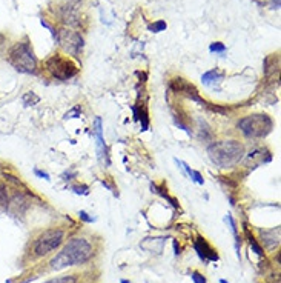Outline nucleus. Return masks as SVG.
<instances>
[{"label": "nucleus", "mask_w": 281, "mask_h": 283, "mask_svg": "<svg viewBox=\"0 0 281 283\" xmlns=\"http://www.w3.org/2000/svg\"><path fill=\"white\" fill-rule=\"evenodd\" d=\"M92 257V246L88 240L75 237L65 245L62 251L51 260V268L56 271H60L63 268L74 265H83Z\"/></svg>", "instance_id": "f257e3e1"}, {"label": "nucleus", "mask_w": 281, "mask_h": 283, "mask_svg": "<svg viewBox=\"0 0 281 283\" xmlns=\"http://www.w3.org/2000/svg\"><path fill=\"white\" fill-rule=\"evenodd\" d=\"M208 154L218 168H230L243 159L244 146L237 140L213 142L208 146Z\"/></svg>", "instance_id": "f03ea898"}, {"label": "nucleus", "mask_w": 281, "mask_h": 283, "mask_svg": "<svg viewBox=\"0 0 281 283\" xmlns=\"http://www.w3.org/2000/svg\"><path fill=\"white\" fill-rule=\"evenodd\" d=\"M8 62L15 71L23 74H36L37 71V57L28 40L17 42L11 46L8 51Z\"/></svg>", "instance_id": "7ed1b4c3"}, {"label": "nucleus", "mask_w": 281, "mask_h": 283, "mask_svg": "<svg viewBox=\"0 0 281 283\" xmlns=\"http://www.w3.org/2000/svg\"><path fill=\"white\" fill-rule=\"evenodd\" d=\"M237 126L246 137L260 139L266 137L272 131L274 122L268 114H252L238 120Z\"/></svg>", "instance_id": "20e7f679"}, {"label": "nucleus", "mask_w": 281, "mask_h": 283, "mask_svg": "<svg viewBox=\"0 0 281 283\" xmlns=\"http://www.w3.org/2000/svg\"><path fill=\"white\" fill-rule=\"evenodd\" d=\"M45 66H46V70H48L49 74H51L54 79L62 80V82L75 77L77 73H78L77 65L71 59L65 57L62 54H54L53 57H49L46 60Z\"/></svg>", "instance_id": "39448f33"}, {"label": "nucleus", "mask_w": 281, "mask_h": 283, "mask_svg": "<svg viewBox=\"0 0 281 283\" xmlns=\"http://www.w3.org/2000/svg\"><path fill=\"white\" fill-rule=\"evenodd\" d=\"M63 242V231L62 229H46L45 232L37 237L34 243V253L39 257L49 254L54 249H57Z\"/></svg>", "instance_id": "423d86ee"}, {"label": "nucleus", "mask_w": 281, "mask_h": 283, "mask_svg": "<svg viewBox=\"0 0 281 283\" xmlns=\"http://www.w3.org/2000/svg\"><path fill=\"white\" fill-rule=\"evenodd\" d=\"M57 42L66 53L74 57H78L81 54V49H83V37L72 29L57 31Z\"/></svg>", "instance_id": "0eeeda50"}, {"label": "nucleus", "mask_w": 281, "mask_h": 283, "mask_svg": "<svg viewBox=\"0 0 281 283\" xmlns=\"http://www.w3.org/2000/svg\"><path fill=\"white\" fill-rule=\"evenodd\" d=\"M169 90L177 93V94H183L186 95L188 98H191V100L197 102V103H200L202 106H206L208 103L203 100V98L200 97V93H198V90L192 85V83L186 82L185 79H181V77H177L174 80L169 82Z\"/></svg>", "instance_id": "6e6552de"}, {"label": "nucleus", "mask_w": 281, "mask_h": 283, "mask_svg": "<svg viewBox=\"0 0 281 283\" xmlns=\"http://www.w3.org/2000/svg\"><path fill=\"white\" fill-rule=\"evenodd\" d=\"M94 132H95V140H97V154L102 163L109 165V154H108V146L103 139V122L100 117H95L94 120Z\"/></svg>", "instance_id": "1a4fd4ad"}, {"label": "nucleus", "mask_w": 281, "mask_h": 283, "mask_svg": "<svg viewBox=\"0 0 281 283\" xmlns=\"http://www.w3.org/2000/svg\"><path fill=\"white\" fill-rule=\"evenodd\" d=\"M194 249L197 251L200 260H203V263H209V262H217L218 260V254L215 249H212V246L206 242L205 237H197V240L194 242Z\"/></svg>", "instance_id": "9d476101"}, {"label": "nucleus", "mask_w": 281, "mask_h": 283, "mask_svg": "<svg viewBox=\"0 0 281 283\" xmlns=\"http://www.w3.org/2000/svg\"><path fill=\"white\" fill-rule=\"evenodd\" d=\"M60 19L71 26H78L80 25V17H78V11L72 3L63 5L60 6Z\"/></svg>", "instance_id": "9b49d317"}, {"label": "nucleus", "mask_w": 281, "mask_h": 283, "mask_svg": "<svg viewBox=\"0 0 281 283\" xmlns=\"http://www.w3.org/2000/svg\"><path fill=\"white\" fill-rule=\"evenodd\" d=\"M224 79V74L218 70H211L208 73H205L202 76V83L205 87H209V88H217L220 90V83L223 82Z\"/></svg>", "instance_id": "f8f14e48"}, {"label": "nucleus", "mask_w": 281, "mask_h": 283, "mask_svg": "<svg viewBox=\"0 0 281 283\" xmlns=\"http://www.w3.org/2000/svg\"><path fill=\"white\" fill-rule=\"evenodd\" d=\"M163 246H164L163 237H149V239H144L140 243L141 249H144V251H147V253H152V254H161Z\"/></svg>", "instance_id": "ddd939ff"}, {"label": "nucleus", "mask_w": 281, "mask_h": 283, "mask_svg": "<svg viewBox=\"0 0 281 283\" xmlns=\"http://www.w3.org/2000/svg\"><path fill=\"white\" fill-rule=\"evenodd\" d=\"M261 242L264 243L268 249H274L280 245V228H274V229H268V231H261Z\"/></svg>", "instance_id": "4468645a"}, {"label": "nucleus", "mask_w": 281, "mask_h": 283, "mask_svg": "<svg viewBox=\"0 0 281 283\" xmlns=\"http://www.w3.org/2000/svg\"><path fill=\"white\" fill-rule=\"evenodd\" d=\"M131 109L134 114V120L141 123V131L149 129V115H147L146 105H132Z\"/></svg>", "instance_id": "2eb2a0df"}, {"label": "nucleus", "mask_w": 281, "mask_h": 283, "mask_svg": "<svg viewBox=\"0 0 281 283\" xmlns=\"http://www.w3.org/2000/svg\"><path fill=\"white\" fill-rule=\"evenodd\" d=\"M198 126H200V129H198V132H200V139H202L203 142L212 140L213 134H212V129L209 128V125H208L205 120H198Z\"/></svg>", "instance_id": "dca6fc26"}, {"label": "nucleus", "mask_w": 281, "mask_h": 283, "mask_svg": "<svg viewBox=\"0 0 281 283\" xmlns=\"http://www.w3.org/2000/svg\"><path fill=\"white\" fill-rule=\"evenodd\" d=\"M6 185L5 183H0V211H6L8 209V203H9V197L6 192Z\"/></svg>", "instance_id": "f3484780"}, {"label": "nucleus", "mask_w": 281, "mask_h": 283, "mask_svg": "<svg viewBox=\"0 0 281 283\" xmlns=\"http://www.w3.org/2000/svg\"><path fill=\"white\" fill-rule=\"evenodd\" d=\"M151 188H152V192H157V194H160L163 198H166V200L174 206V208H178V203H177V200H175V198L174 197H171L168 192H164V191H166V189H164L163 187H157V185H151Z\"/></svg>", "instance_id": "a211bd4d"}, {"label": "nucleus", "mask_w": 281, "mask_h": 283, "mask_svg": "<svg viewBox=\"0 0 281 283\" xmlns=\"http://www.w3.org/2000/svg\"><path fill=\"white\" fill-rule=\"evenodd\" d=\"M166 28H168V25L164 20H157V22H154L147 26V29H149L151 32H161V31H166Z\"/></svg>", "instance_id": "6ab92c4d"}, {"label": "nucleus", "mask_w": 281, "mask_h": 283, "mask_svg": "<svg viewBox=\"0 0 281 283\" xmlns=\"http://www.w3.org/2000/svg\"><path fill=\"white\" fill-rule=\"evenodd\" d=\"M46 283H77V277L75 276H62L53 280H48Z\"/></svg>", "instance_id": "aec40b11"}, {"label": "nucleus", "mask_w": 281, "mask_h": 283, "mask_svg": "<svg viewBox=\"0 0 281 283\" xmlns=\"http://www.w3.org/2000/svg\"><path fill=\"white\" fill-rule=\"evenodd\" d=\"M246 232H247V237H249V243H251V248L254 249V253H255L257 256H263V254H264V253H263V248H261V246L258 245V242L249 234V231H246Z\"/></svg>", "instance_id": "412c9836"}, {"label": "nucleus", "mask_w": 281, "mask_h": 283, "mask_svg": "<svg viewBox=\"0 0 281 283\" xmlns=\"http://www.w3.org/2000/svg\"><path fill=\"white\" fill-rule=\"evenodd\" d=\"M209 51H211V53H220V54H223V53L226 51V45L221 43V42H213V43H211V46H209Z\"/></svg>", "instance_id": "4be33fe9"}, {"label": "nucleus", "mask_w": 281, "mask_h": 283, "mask_svg": "<svg viewBox=\"0 0 281 283\" xmlns=\"http://www.w3.org/2000/svg\"><path fill=\"white\" fill-rule=\"evenodd\" d=\"M75 194H81V195H88L89 194V188L86 185H74L71 188Z\"/></svg>", "instance_id": "5701e85b"}, {"label": "nucleus", "mask_w": 281, "mask_h": 283, "mask_svg": "<svg viewBox=\"0 0 281 283\" xmlns=\"http://www.w3.org/2000/svg\"><path fill=\"white\" fill-rule=\"evenodd\" d=\"M80 114H81V108H80V106H75V108H72L70 112L65 114V119H75V117H80Z\"/></svg>", "instance_id": "b1692460"}, {"label": "nucleus", "mask_w": 281, "mask_h": 283, "mask_svg": "<svg viewBox=\"0 0 281 283\" xmlns=\"http://www.w3.org/2000/svg\"><path fill=\"white\" fill-rule=\"evenodd\" d=\"M191 279L194 280V283H208L206 279H205L200 273H197V271H192V273H191Z\"/></svg>", "instance_id": "393cba45"}, {"label": "nucleus", "mask_w": 281, "mask_h": 283, "mask_svg": "<svg viewBox=\"0 0 281 283\" xmlns=\"http://www.w3.org/2000/svg\"><path fill=\"white\" fill-rule=\"evenodd\" d=\"M78 215H80V219L83 220V222H86V223H92L95 219H92V217H89V214L86 212V211H80L78 212Z\"/></svg>", "instance_id": "a878e982"}, {"label": "nucleus", "mask_w": 281, "mask_h": 283, "mask_svg": "<svg viewBox=\"0 0 281 283\" xmlns=\"http://www.w3.org/2000/svg\"><path fill=\"white\" fill-rule=\"evenodd\" d=\"M34 174L36 176H39V177H42V179H45V180H49V174L48 173H45V171H40V170H34Z\"/></svg>", "instance_id": "bb28decb"}, {"label": "nucleus", "mask_w": 281, "mask_h": 283, "mask_svg": "<svg viewBox=\"0 0 281 283\" xmlns=\"http://www.w3.org/2000/svg\"><path fill=\"white\" fill-rule=\"evenodd\" d=\"M172 246H174V254H175V256H180L181 253H180V246H178L177 240H172Z\"/></svg>", "instance_id": "cd10ccee"}, {"label": "nucleus", "mask_w": 281, "mask_h": 283, "mask_svg": "<svg viewBox=\"0 0 281 283\" xmlns=\"http://www.w3.org/2000/svg\"><path fill=\"white\" fill-rule=\"evenodd\" d=\"M74 176H75V173H65L63 174L65 180H71V177H74Z\"/></svg>", "instance_id": "c85d7f7f"}, {"label": "nucleus", "mask_w": 281, "mask_h": 283, "mask_svg": "<svg viewBox=\"0 0 281 283\" xmlns=\"http://www.w3.org/2000/svg\"><path fill=\"white\" fill-rule=\"evenodd\" d=\"M120 283H131V282H129V280H122Z\"/></svg>", "instance_id": "c756f323"}, {"label": "nucleus", "mask_w": 281, "mask_h": 283, "mask_svg": "<svg viewBox=\"0 0 281 283\" xmlns=\"http://www.w3.org/2000/svg\"><path fill=\"white\" fill-rule=\"evenodd\" d=\"M220 283H227V282H226L224 279H221V280H220Z\"/></svg>", "instance_id": "7c9ffc66"}]
</instances>
